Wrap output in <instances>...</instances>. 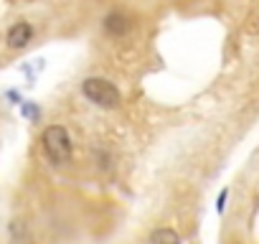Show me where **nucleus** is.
Returning <instances> with one entry per match:
<instances>
[{
	"label": "nucleus",
	"mask_w": 259,
	"mask_h": 244,
	"mask_svg": "<svg viewBox=\"0 0 259 244\" xmlns=\"http://www.w3.org/2000/svg\"><path fill=\"white\" fill-rule=\"evenodd\" d=\"M41 143H44V153L49 155L51 163H66L71 158V138H69L66 128L49 125L41 135Z\"/></svg>",
	"instance_id": "obj_2"
},
{
	"label": "nucleus",
	"mask_w": 259,
	"mask_h": 244,
	"mask_svg": "<svg viewBox=\"0 0 259 244\" xmlns=\"http://www.w3.org/2000/svg\"><path fill=\"white\" fill-rule=\"evenodd\" d=\"M21 112H23L28 119H33V122L41 117V107H38V104H33V102H26V104L21 107Z\"/></svg>",
	"instance_id": "obj_6"
},
{
	"label": "nucleus",
	"mask_w": 259,
	"mask_h": 244,
	"mask_svg": "<svg viewBox=\"0 0 259 244\" xmlns=\"http://www.w3.org/2000/svg\"><path fill=\"white\" fill-rule=\"evenodd\" d=\"M226 198H229V188H224V191L219 193V198H216V211H219V214H224V209H226Z\"/></svg>",
	"instance_id": "obj_7"
},
{
	"label": "nucleus",
	"mask_w": 259,
	"mask_h": 244,
	"mask_svg": "<svg viewBox=\"0 0 259 244\" xmlns=\"http://www.w3.org/2000/svg\"><path fill=\"white\" fill-rule=\"evenodd\" d=\"M31 38H33V28H31V23H26V21L13 23V26L8 28V36H6V41H8L11 49H26Z\"/></svg>",
	"instance_id": "obj_3"
},
{
	"label": "nucleus",
	"mask_w": 259,
	"mask_h": 244,
	"mask_svg": "<svg viewBox=\"0 0 259 244\" xmlns=\"http://www.w3.org/2000/svg\"><path fill=\"white\" fill-rule=\"evenodd\" d=\"M148 244H181V236L176 229H168V226H160L150 234Z\"/></svg>",
	"instance_id": "obj_5"
},
{
	"label": "nucleus",
	"mask_w": 259,
	"mask_h": 244,
	"mask_svg": "<svg viewBox=\"0 0 259 244\" xmlns=\"http://www.w3.org/2000/svg\"><path fill=\"white\" fill-rule=\"evenodd\" d=\"M104 31L109 33V36H124L127 31H130V18L124 16V13H109L107 18H104Z\"/></svg>",
	"instance_id": "obj_4"
},
{
	"label": "nucleus",
	"mask_w": 259,
	"mask_h": 244,
	"mask_svg": "<svg viewBox=\"0 0 259 244\" xmlns=\"http://www.w3.org/2000/svg\"><path fill=\"white\" fill-rule=\"evenodd\" d=\"M81 94L102 109H117L122 104V92L104 76H87L81 82Z\"/></svg>",
	"instance_id": "obj_1"
}]
</instances>
